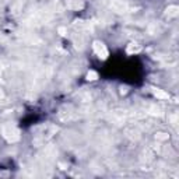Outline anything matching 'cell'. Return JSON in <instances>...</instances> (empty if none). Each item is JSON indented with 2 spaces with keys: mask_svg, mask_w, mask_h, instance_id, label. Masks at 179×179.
<instances>
[{
  "mask_svg": "<svg viewBox=\"0 0 179 179\" xmlns=\"http://www.w3.org/2000/svg\"><path fill=\"white\" fill-rule=\"evenodd\" d=\"M94 50H95V53L98 55V57H99V59H106V57H108V55H109L106 46L102 44V42H99V41L94 42Z\"/></svg>",
  "mask_w": 179,
  "mask_h": 179,
  "instance_id": "cell-1",
  "label": "cell"
},
{
  "mask_svg": "<svg viewBox=\"0 0 179 179\" xmlns=\"http://www.w3.org/2000/svg\"><path fill=\"white\" fill-rule=\"evenodd\" d=\"M3 133H4V136L7 137L8 140H10V141H16V140H18V131L16 130V129H11V130H7V129H4V131H3Z\"/></svg>",
  "mask_w": 179,
  "mask_h": 179,
  "instance_id": "cell-2",
  "label": "cell"
},
{
  "mask_svg": "<svg viewBox=\"0 0 179 179\" xmlns=\"http://www.w3.org/2000/svg\"><path fill=\"white\" fill-rule=\"evenodd\" d=\"M153 92L157 98H159V99H168V98H169V95H168L167 92L159 90V88H153Z\"/></svg>",
  "mask_w": 179,
  "mask_h": 179,
  "instance_id": "cell-3",
  "label": "cell"
},
{
  "mask_svg": "<svg viewBox=\"0 0 179 179\" xmlns=\"http://www.w3.org/2000/svg\"><path fill=\"white\" fill-rule=\"evenodd\" d=\"M178 11H179L178 6H169V7L167 8V14L169 17H176L178 16Z\"/></svg>",
  "mask_w": 179,
  "mask_h": 179,
  "instance_id": "cell-4",
  "label": "cell"
},
{
  "mask_svg": "<svg viewBox=\"0 0 179 179\" xmlns=\"http://www.w3.org/2000/svg\"><path fill=\"white\" fill-rule=\"evenodd\" d=\"M140 50H141V48H140L137 44H130V45H129V48H127L129 53H139Z\"/></svg>",
  "mask_w": 179,
  "mask_h": 179,
  "instance_id": "cell-5",
  "label": "cell"
},
{
  "mask_svg": "<svg viewBox=\"0 0 179 179\" xmlns=\"http://www.w3.org/2000/svg\"><path fill=\"white\" fill-rule=\"evenodd\" d=\"M87 78H88V80H97V78H98V74H97L95 71H92V70H91V71H90L88 74H87Z\"/></svg>",
  "mask_w": 179,
  "mask_h": 179,
  "instance_id": "cell-6",
  "label": "cell"
},
{
  "mask_svg": "<svg viewBox=\"0 0 179 179\" xmlns=\"http://www.w3.org/2000/svg\"><path fill=\"white\" fill-rule=\"evenodd\" d=\"M168 134L167 133H159V134H157V139L158 140H168Z\"/></svg>",
  "mask_w": 179,
  "mask_h": 179,
  "instance_id": "cell-7",
  "label": "cell"
}]
</instances>
